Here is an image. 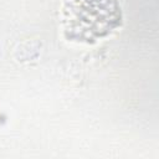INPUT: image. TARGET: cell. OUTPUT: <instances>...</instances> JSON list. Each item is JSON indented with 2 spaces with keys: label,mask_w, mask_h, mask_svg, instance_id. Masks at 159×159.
<instances>
[{
  "label": "cell",
  "mask_w": 159,
  "mask_h": 159,
  "mask_svg": "<svg viewBox=\"0 0 159 159\" xmlns=\"http://www.w3.org/2000/svg\"><path fill=\"white\" fill-rule=\"evenodd\" d=\"M61 21L68 40L89 43L119 27L122 11L117 0H65Z\"/></svg>",
  "instance_id": "6da1fadb"
}]
</instances>
